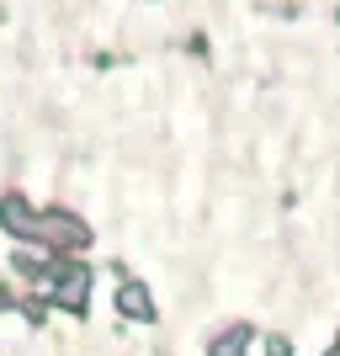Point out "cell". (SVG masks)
<instances>
[{"instance_id":"obj_6","label":"cell","mask_w":340,"mask_h":356,"mask_svg":"<svg viewBox=\"0 0 340 356\" xmlns=\"http://www.w3.org/2000/svg\"><path fill=\"white\" fill-rule=\"evenodd\" d=\"M266 356H293V341L287 335H266Z\"/></svg>"},{"instance_id":"obj_4","label":"cell","mask_w":340,"mask_h":356,"mask_svg":"<svg viewBox=\"0 0 340 356\" xmlns=\"http://www.w3.org/2000/svg\"><path fill=\"white\" fill-rule=\"evenodd\" d=\"M118 309H122V319H138V325L154 319V303H149V287L144 282H122L118 287Z\"/></svg>"},{"instance_id":"obj_5","label":"cell","mask_w":340,"mask_h":356,"mask_svg":"<svg viewBox=\"0 0 340 356\" xmlns=\"http://www.w3.org/2000/svg\"><path fill=\"white\" fill-rule=\"evenodd\" d=\"M245 341H250V330L239 325V330H229V335H218L207 356H245Z\"/></svg>"},{"instance_id":"obj_1","label":"cell","mask_w":340,"mask_h":356,"mask_svg":"<svg viewBox=\"0 0 340 356\" xmlns=\"http://www.w3.org/2000/svg\"><path fill=\"white\" fill-rule=\"evenodd\" d=\"M48 277H54V303H59V309H70V314L86 309L90 277H96L86 261H54V266H48Z\"/></svg>"},{"instance_id":"obj_2","label":"cell","mask_w":340,"mask_h":356,"mask_svg":"<svg viewBox=\"0 0 340 356\" xmlns=\"http://www.w3.org/2000/svg\"><path fill=\"white\" fill-rule=\"evenodd\" d=\"M86 239H90V223H86V218H74V213H64V208L43 213V245H64V250H80Z\"/></svg>"},{"instance_id":"obj_3","label":"cell","mask_w":340,"mask_h":356,"mask_svg":"<svg viewBox=\"0 0 340 356\" xmlns=\"http://www.w3.org/2000/svg\"><path fill=\"white\" fill-rule=\"evenodd\" d=\"M0 223H6V234H16V239H43V218L27 208V197H16V192L0 197Z\"/></svg>"},{"instance_id":"obj_7","label":"cell","mask_w":340,"mask_h":356,"mask_svg":"<svg viewBox=\"0 0 340 356\" xmlns=\"http://www.w3.org/2000/svg\"><path fill=\"white\" fill-rule=\"evenodd\" d=\"M330 356H340V346H335V351H330Z\"/></svg>"}]
</instances>
